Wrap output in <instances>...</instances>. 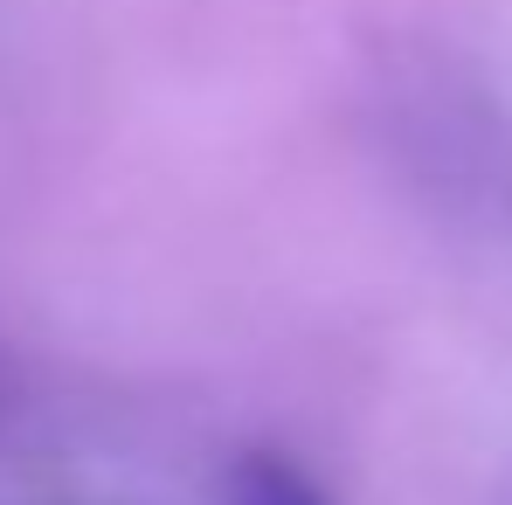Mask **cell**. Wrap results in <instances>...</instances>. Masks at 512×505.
<instances>
[{
    "label": "cell",
    "instance_id": "1",
    "mask_svg": "<svg viewBox=\"0 0 512 505\" xmlns=\"http://www.w3.org/2000/svg\"><path fill=\"white\" fill-rule=\"evenodd\" d=\"M215 505H326V492L277 450H243L222 485H215Z\"/></svg>",
    "mask_w": 512,
    "mask_h": 505
}]
</instances>
